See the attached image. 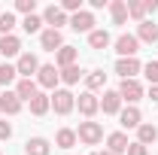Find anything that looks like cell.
Wrapping results in <instances>:
<instances>
[{
  "label": "cell",
  "mask_w": 158,
  "mask_h": 155,
  "mask_svg": "<svg viewBox=\"0 0 158 155\" xmlns=\"http://www.w3.org/2000/svg\"><path fill=\"white\" fill-rule=\"evenodd\" d=\"M76 137L82 140V143H88V146H98L100 140H103V128H100L98 122H82L79 131H76Z\"/></svg>",
  "instance_id": "obj_1"
},
{
  "label": "cell",
  "mask_w": 158,
  "mask_h": 155,
  "mask_svg": "<svg viewBox=\"0 0 158 155\" xmlns=\"http://www.w3.org/2000/svg\"><path fill=\"white\" fill-rule=\"evenodd\" d=\"M143 94H146V91H143V85H140L137 79H122V85H118V97H122V100H128V103L134 107Z\"/></svg>",
  "instance_id": "obj_2"
},
{
  "label": "cell",
  "mask_w": 158,
  "mask_h": 155,
  "mask_svg": "<svg viewBox=\"0 0 158 155\" xmlns=\"http://www.w3.org/2000/svg\"><path fill=\"white\" fill-rule=\"evenodd\" d=\"M49 97H52V110H55L58 116H67V113L76 107V97L70 94L67 88H61V91H55V94H49Z\"/></svg>",
  "instance_id": "obj_3"
},
{
  "label": "cell",
  "mask_w": 158,
  "mask_h": 155,
  "mask_svg": "<svg viewBox=\"0 0 158 155\" xmlns=\"http://www.w3.org/2000/svg\"><path fill=\"white\" fill-rule=\"evenodd\" d=\"M116 52H118V58H134L140 52V40L134 34H122L116 40Z\"/></svg>",
  "instance_id": "obj_4"
},
{
  "label": "cell",
  "mask_w": 158,
  "mask_h": 155,
  "mask_svg": "<svg viewBox=\"0 0 158 155\" xmlns=\"http://www.w3.org/2000/svg\"><path fill=\"white\" fill-rule=\"evenodd\" d=\"M61 79V70L55 67V64H43L37 73V85H43V88H55Z\"/></svg>",
  "instance_id": "obj_5"
},
{
  "label": "cell",
  "mask_w": 158,
  "mask_h": 155,
  "mask_svg": "<svg viewBox=\"0 0 158 155\" xmlns=\"http://www.w3.org/2000/svg\"><path fill=\"white\" fill-rule=\"evenodd\" d=\"M15 70L21 73V79H31L34 73H40V61H37V55H31V52L19 55V64H15Z\"/></svg>",
  "instance_id": "obj_6"
},
{
  "label": "cell",
  "mask_w": 158,
  "mask_h": 155,
  "mask_svg": "<svg viewBox=\"0 0 158 155\" xmlns=\"http://www.w3.org/2000/svg\"><path fill=\"white\" fill-rule=\"evenodd\" d=\"M76 107H79L82 116H94V113L100 110V100L94 97V91H82V94L76 97Z\"/></svg>",
  "instance_id": "obj_7"
},
{
  "label": "cell",
  "mask_w": 158,
  "mask_h": 155,
  "mask_svg": "<svg viewBox=\"0 0 158 155\" xmlns=\"http://www.w3.org/2000/svg\"><path fill=\"white\" fill-rule=\"evenodd\" d=\"M40 46L46 49V52H55L64 46V37H61V31H52V27H46L43 34H40Z\"/></svg>",
  "instance_id": "obj_8"
},
{
  "label": "cell",
  "mask_w": 158,
  "mask_h": 155,
  "mask_svg": "<svg viewBox=\"0 0 158 155\" xmlns=\"http://www.w3.org/2000/svg\"><path fill=\"white\" fill-rule=\"evenodd\" d=\"M43 21H46L52 31H61V24H67V12H64L61 6H49V9L43 12Z\"/></svg>",
  "instance_id": "obj_9"
},
{
  "label": "cell",
  "mask_w": 158,
  "mask_h": 155,
  "mask_svg": "<svg viewBox=\"0 0 158 155\" xmlns=\"http://www.w3.org/2000/svg\"><path fill=\"white\" fill-rule=\"evenodd\" d=\"M116 73H118L122 79H134V76L140 73V61H137V58H118V61H116Z\"/></svg>",
  "instance_id": "obj_10"
},
{
  "label": "cell",
  "mask_w": 158,
  "mask_h": 155,
  "mask_svg": "<svg viewBox=\"0 0 158 155\" xmlns=\"http://www.w3.org/2000/svg\"><path fill=\"white\" fill-rule=\"evenodd\" d=\"M19 110H21V100H19L15 91H3V94H0V113H3V116H15Z\"/></svg>",
  "instance_id": "obj_11"
},
{
  "label": "cell",
  "mask_w": 158,
  "mask_h": 155,
  "mask_svg": "<svg viewBox=\"0 0 158 155\" xmlns=\"http://www.w3.org/2000/svg\"><path fill=\"white\" fill-rule=\"evenodd\" d=\"M70 27H73V31H82V34H91V31H94V15L82 9V12H76V15L70 19Z\"/></svg>",
  "instance_id": "obj_12"
},
{
  "label": "cell",
  "mask_w": 158,
  "mask_h": 155,
  "mask_svg": "<svg viewBox=\"0 0 158 155\" xmlns=\"http://www.w3.org/2000/svg\"><path fill=\"white\" fill-rule=\"evenodd\" d=\"M100 110H103V113H110V116L122 113V97H118V91H103V100H100Z\"/></svg>",
  "instance_id": "obj_13"
},
{
  "label": "cell",
  "mask_w": 158,
  "mask_h": 155,
  "mask_svg": "<svg viewBox=\"0 0 158 155\" xmlns=\"http://www.w3.org/2000/svg\"><path fill=\"white\" fill-rule=\"evenodd\" d=\"M140 119H143V116H140L137 107H125V110L118 113V122H122V128H140V125H143Z\"/></svg>",
  "instance_id": "obj_14"
},
{
  "label": "cell",
  "mask_w": 158,
  "mask_h": 155,
  "mask_svg": "<svg viewBox=\"0 0 158 155\" xmlns=\"http://www.w3.org/2000/svg\"><path fill=\"white\" fill-rule=\"evenodd\" d=\"M21 52V40L15 34H9V37H0V55H6V58H12V55H19Z\"/></svg>",
  "instance_id": "obj_15"
},
{
  "label": "cell",
  "mask_w": 158,
  "mask_h": 155,
  "mask_svg": "<svg viewBox=\"0 0 158 155\" xmlns=\"http://www.w3.org/2000/svg\"><path fill=\"white\" fill-rule=\"evenodd\" d=\"M49 110H52V97L49 94H34L31 97V113H34V116H46V113H49Z\"/></svg>",
  "instance_id": "obj_16"
},
{
  "label": "cell",
  "mask_w": 158,
  "mask_h": 155,
  "mask_svg": "<svg viewBox=\"0 0 158 155\" xmlns=\"http://www.w3.org/2000/svg\"><path fill=\"white\" fill-rule=\"evenodd\" d=\"M106 146H110V152H113V155H122V152H128L131 143H128V137L122 134V131H116V134L106 137Z\"/></svg>",
  "instance_id": "obj_17"
},
{
  "label": "cell",
  "mask_w": 158,
  "mask_h": 155,
  "mask_svg": "<svg viewBox=\"0 0 158 155\" xmlns=\"http://www.w3.org/2000/svg\"><path fill=\"white\" fill-rule=\"evenodd\" d=\"M137 40H143V43H158V24L155 21H140Z\"/></svg>",
  "instance_id": "obj_18"
},
{
  "label": "cell",
  "mask_w": 158,
  "mask_h": 155,
  "mask_svg": "<svg viewBox=\"0 0 158 155\" xmlns=\"http://www.w3.org/2000/svg\"><path fill=\"white\" fill-rule=\"evenodd\" d=\"M15 94H19V100H27L31 103V97L37 94V82L34 79H19L15 82Z\"/></svg>",
  "instance_id": "obj_19"
},
{
  "label": "cell",
  "mask_w": 158,
  "mask_h": 155,
  "mask_svg": "<svg viewBox=\"0 0 158 155\" xmlns=\"http://www.w3.org/2000/svg\"><path fill=\"white\" fill-rule=\"evenodd\" d=\"M110 12H113V24H125L128 21V3L125 0H110Z\"/></svg>",
  "instance_id": "obj_20"
},
{
  "label": "cell",
  "mask_w": 158,
  "mask_h": 155,
  "mask_svg": "<svg viewBox=\"0 0 158 155\" xmlns=\"http://www.w3.org/2000/svg\"><path fill=\"white\" fill-rule=\"evenodd\" d=\"M24 152H27V155H49V140H43V137H31V140L24 143Z\"/></svg>",
  "instance_id": "obj_21"
},
{
  "label": "cell",
  "mask_w": 158,
  "mask_h": 155,
  "mask_svg": "<svg viewBox=\"0 0 158 155\" xmlns=\"http://www.w3.org/2000/svg\"><path fill=\"white\" fill-rule=\"evenodd\" d=\"M155 140H158V128L155 125H140L137 128V143L149 146V143H155Z\"/></svg>",
  "instance_id": "obj_22"
},
{
  "label": "cell",
  "mask_w": 158,
  "mask_h": 155,
  "mask_svg": "<svg viewBox=\"0 0 158 155\" xmlns=\"http://www.w3.org/2000/svg\"><path fill=\"white\" fill-rule=\"evenodd\" d=\"M76 64V49L73 46H61L58 49V67L64 70V67H73Z\"/></svg>",
  "instance_id": "obj_23"
},
{
  "label": "cell",
  "mask_w": 158,
  "mask_h": 155,
  "mask_svg": "<svg viewBox=\"0 0 158 155\" xmlns=\"http://www.w3.org/2000/svg\"><path fill=\"white\" fill-rule=\"evenodd\" d=\"M85 85H88V91L103 88V85H106V73H103V70H91V73L85 76Z\"/></svg>",
  "instance_id": "obj_24"
},
{
  "label": "cell",
  "mask_w": 158,
  "mask_h": 155,
  "mask_svg": "<svg viewBox=\"0 0 158 155\" xmlns=\"http://www.w3.org/2000/svg\"><path fill=\"white\" fill-rule=\"evenodd\" d=\"M19 79V70H15V64H0V85L6 88V85H12Z\"/></svg>",
  "instance_id": "obj_25"
},
{
  "label": "cell",
  "mask_w": 158,
  "mask_h": 155,
  "mask_svg": "<svg viewBox=\"0 0 158 155\" xmlns=\"http://www.w3.org/2000/svg\"><path fill=\"white\" fill-rule=\"evenodd\" d=\"M55 143H58V149H70V146L76 143V131H70V128H61L58 137H55Z\"/></svg>",
  "instance_id": "obj_26"
},
{
  "label": "cell",
  "mask_w": 158,
  "mask_h": 155,
  "mask_svg": "<svg viewBox=\"0 0 158 155\" xmlns=\"http://www.w3.org/2000/svg\"><path fill=\"white\" fill-rule=\"evenodd\" d=\"M88 46H91V49H106V46H110V34H106V31H91V34H88Z\"/></svg>",
  "instance_id": "obj_27"
},
{
  "label": "cell",
  "mask_w": 158,
  "mask_h": 155,
  "mask_svg": "<svg viewBox=\"0 0 158 155\" xmlns=\"http://www.w3.org/2000/svg\"><path fill=\"white\" fill-rule=\"evenodd\" d=\"M12 27H15V15H12V12H0V34L9 37Z\"/></svg>",
  "instance_id": "obj_28"
},
{
  "label": "cell",
  "mask_w": 158,
  "mask_h": 155,
  "mask_svg": "<svg viewBox=\"0 0 158 155\" xmlns=\"http://www.w3.org/2000/svg\"><path fill=\"white\" fill-rule=\"evenodd\" d=\"M21 27H24L27 34H37L40 27H43V19H40L37 12H34V15H24V21H21Z\"/></svg>",
  "instance_id": "obj_29"
},
{
  "label": "cell",
  "mask_w": 158,
  "mask_h": 155,
  "mask_svg": "<svg viewBox=\"0 0 158 155\" xmlns=\"http://www.w3.org/2000/svg\"><path fill=\"white\" fill-rule=\"evenodd\" d=\"M79 76H82V70H79L76 64H73V67H64V70H61V79H64L67 85H76V82H79Z\"/></svg>",
  "instance_id": "obj_30"
},
{
  "label": "cell",
  "mask_w": 158,
  "mask_h": 155,
  "mask_svg": "<svg viewBox=\"0 0 158 155\" xmlns=\"http://www.w3.org/2000/svg\"><path fill=\"white\" fill-rule=\"evenodd\" d=\"M143 73H146V79H149L152 85H158V61H149V64L143 67Z\"/></svg>",
  "instance_id": "obj_31"
},
{
  "label": "cell",
  "mask_w": 158,
  "mask_h": 155,
  "mask_svg": "<svg viewBox=\"0 0 158 155\" xmlns=\"http://www.w3.org/2000/svg\"><path fill=\"white\" fill-rule=\"evenodd\" d=\"M15 9H19V12H24V15H34L37 0H15Z\"/></svg>",
  "instance_id": "obj_32"
},
{
  "label": "cell",
  "mask_w": 158,
  "mask_h": 155,
  "mask_svg": "<svg viewBox=\"0 0 158 155\" xmlns=\"http://www.w3.org/2000/svg\"><path fill=\"white\" fill-rule=\"evenodd\" d=\"M128 15H134L137 21H143V15H146V6H143V3H128Z\"/></svg>",
  "instance_id": "obj_33"
},
{
  "label": "cell",
  "mask_w": 158,
  "mask_h": 155,
  "mask_svg": "<svg viewBox=\"0 0 158 155\" xmlns=\"http://www.w3.org/2000/svg\"><path fill=\"white\" fill-rule=\"evenodd\" d=\"M125 155H149V152H146V146H143V143H131Z\"/></svg>",
  "instance_id": "obj_34"
},
{
  "label": "cell",
  "mask_w": 158,
  "mask_h": 155,
  "mask_svg": "<svg viewBox=\"0 0 158 155\" xmlns=\"http://www.w3.org/2000/svg\"><path fill=\"white\" fill-rule=\"evenodd\" d=\"M9 137H12V125L3 119V122H0V140H9Z\"/></svg>",
  "instance_id": "obj_35"
},
{
  "label": "cell",
  "mask_w": 158,
  "mask_h": 155,
  "mask_svg": "<svg viewBox=\"0 0 158 155\" xmlns=\"http://www.w3.org/2000/svg\"><path fill=\"white\" fill-rule=\"evenodd\" d=\"M143 6H146V12H155V9H158V0H146Z\"/></svg>",
  "instance_id": "obj_36"
},
{
  "label": "cell",
  "mask_w": 158,
  "mask_h": 155,
  "mask_svg": "<svg viewBox=\"0 0 158 155\" xmlns=\"http://www.w3.org/2000/svg\"><path fill=\"white\" fill-rule=\"evenodd\" d=\"M149 100H152V103H158V85H152V88H149Z\"/></svg>",
  "instance_id": "obj_37"
},
{
  "label": "cell",
  "mask_w": 158,
  "mask_h": 155,
  "mask_svg": "<svg viewBox=\"0 0 158 155\" xmlns=\"http://www.w3.org/2000/svg\"><path fill=\"white\" fill-rule=\"evenodd\" d=\"M98 155H113V152H110V149H106V152H98Z\"/></svg>",
  "instance_id": "obj_38"
}]
</instances>
